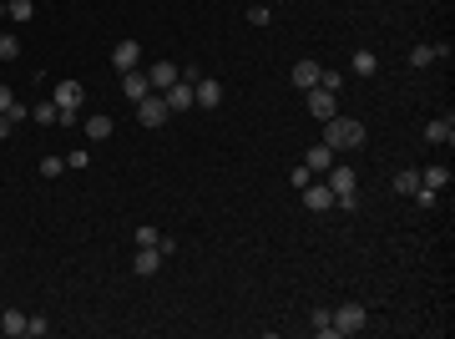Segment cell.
I'll use <instances>...</instances> for the list:
<instances>
[{
    "mask_svg": "<svg viewBox=\"0 0 455 339\" xmlns=\"http://www.w3.org/2000/svg\"><path fill=\"white\" fill-rule=\"evenodd\" d=\"M309 324H314V334H319V339H329V334H334V319H329V309H314V319H309Z\"/></svg>",
    "mask_w": 455,
    "mask_h": 339,
    "instance_id": "obj_25",
    "label": "cell"
},
{
    "mask_svg": "<svg viewBox=\"0 0 455 339\" xmlns=\"http://www.w3.org/2000/svg\"><path fill=\"white\" fill-rule=\"evenodd\" d=\"M425 142H430V147H450V142H455V122H450V117L425 122Z\"/></svg>",
    "mask_w": 455,
    "mask_h": 339,
    "instance_id": "obj_14",
    "label": "cell"
},
{
    "mask_svg": "<svg viewBox=\"0 0 455 339\" xmlns=\"http://www.w3.org/2000/svg\"><path fill=\"white\" fill-rule=\"evenodd\" d=\"M21 56V41L16 36H0V61H16Z\"/></svg>",
    "mask_w": 455,
    "mask_h": 339,
    "instance_id": "obj_28",
    "label": "cell"
},
{
    "mask_svg": "<svg viewBox=\"0 0 455 339\" xmlns=\"http://www.w3.org/2000/svg\"><path fill=\"white\" fill-rule=\"evenodd\" d=\"M289 183H294V188H299V193H304V188H309V183H314V173H309V167H304V162H299V167H294V173H289Z\"/></svg>",
    "mask_w": 455,
    "mask_h": 339,
    "instance_id": "obj_29",
    "label": "cell"
},
{
    "mask_svg": "<svg viewBox=\"0 0 455 339\" xmlns=\"http://www.w3.org/2000/svg\"><path fill=\"white\" fill-rule=\"evenodd\" d=\"M329 319H334V334H359L364 329V304H339V309H329Z\"/></svg>",
    "mask_w": 455,
    "mask_h": 339,
    "instance_id": "obj_5",
    "label": "cell"
},
{
    "mask_svg": "<svg viewBox=\"0 0 455 339\" xmlns=\"http://www.w3.org/2000/svg\"><path fill=\"white\" fill-rule=\"evenodd\" d=\"M86 137H91V142H106V137H111V117H101V111H96V117H86Z\"/></svg>",
    "mask_w": 455,
    "mask_h": 339,
    "instance_id": "obj_21",
    "label": "cell"
},
{
    "mask_svg": "<svg viewBox=\"0 0 455 339\" xmlns=\"http://www.w3.org/2000/svg\"><path fill=\"white\" fill-rule=\"evenodd\" d=\"M193 96H198V106H203V111H213V106H223V81H213V76H198Z\"/></svg>",
    "mask_w": 455,
    "mask_h": 339,
    "instance_id": "obj_8",
    "label": "cell"
},
{
    "mask_svg": "<svg viewBox=\"0 0 455 339\" xmlns=\"http://www.w3.org/2000/svg\"><path fill=\"white\" fill-rule=\"evenodd\" d=\"M304 167H309L314 178H324L329 167H334V147H329V142H314V147L304 152Z\"/></svg>",
    "mask_w": 455,
    "mask_h": 339,
    "instance_id": "obj_7",
    "label": "cell"
},
{
    "mask_svg": "<svg viewBox=\"0 0 455 339\" xmlns=\"http://www.w3.org/2000/svg\"><path fill=\"white\" fill-rule=\"evenodd\" d=\"M157 238H162V233L152 228V223H142V228H137V248H157Z\"/></svg>",
    "mask_w": 455,
    "mask_h": 339,
    "instance_id": "obj_26",
    "label": "cell"
},
{
    "mask_svg": "<svg viewBox=\"0 0 455 339\" xmlns=\"http://www.w3.org/2000/svg\"><path fill=\"white\" fill-rule=\"evenodd\" d=\"M349 66H354V76H374V71H379V56H374V51H354Z\"/></svg>",
    "mask_w": 455,
    "mask_h": 339,
    "instance_id": "obj_20",
    "label": "cell"
},
{
    "mask_svg": "<svg viewBox=\"0 0 455 339\" xmlns=\"http://www.w3.org/2000/svg\"><path fill=\"white\" fill-rule=\"evenodd\" d=\"M324 142L334 147V152H354V147H364V122H349V117H334L324 122Z\"/></svg>",
    "mask_w": 455,
    "mask_h": 339,
    "instance_id": "obj_1",
    "label": "cell"
},
{
    "mask_svg": "<svg viewBox=\"0 0 455 339\" xmlns=\"http://www.w3.org/2000/svg\"><path fill=\"white\" fill-rule=\"evenodd\" d=\"M319 71H324L319 61H294V71H289V81H294L299 91H314V86H319Z\"/></svg>",
    "mask_w": 455,
    "mask_h": 339,
    "instance_id": "obj_12",
    "label": "cell"
},
{
    "mask_svg": "<svg viewBox=\"0 0 455 339\" xmlns=\"http://www.w3.org/2000/svg\"><path fill=\"white\" fill-rule=\"evenodd\" d=\"M415 208H435L440 203V193H430V188H415V198H410Z\"/></svg>",
    "mask_w": 455,
    "mask_h": 339,
    "instance_id": "obj_32",
    "label": "cell"
},
{
    "mask_svg": "<svg viewBox=\"0 0 455 339\" xmlns=\"http://www.w3.org/2000/svg\"><path fill=\"white\" fill-rule=\"evenodd\" d=\"M319 86H324V91H334V96H339V86H344V76H339V71H319Z\"/></svg>",
    "mask_w": 455,
    "mask_h": 339,
    "instance_id": "obj_30",
    "label": "cell"
},
{
    "mask_svg": "<svg viewBox=\"0 0 455 339\" xmlns=\"http://www.w3.org/2000/svg\"><path fill=\"white\" fill-rule=\"evenodd\" d=\"M268 21H273L268 6H253V11H248V26H268Z\"/></svg>",
    "mask_w": 455,
    "mask_h": 339,
    "instance_id": "obj_34",
    "label": "cell"
},
{
    "mask_svg": "<svg viewBox=\"0 0 455 339\" xmlns=\"http://www.w3.org/2000/svg\"><path fill=\"white\" fill-rule=\"evenodd\" d=\"M111 66H117V71L142 66V46H137V41H117V51H111Z\"/></svg>",
    "mask_w": 455,
    "mask_h": 339,
    "instance_id": "obj_11",
    "label": "cell"
},
{
    "mask_svg": "<svg viewBox=\"0 0 455 339\" xmlns=\"http://www.w3.org/2000/svg\"><path fill=\"white\" fill-rule=\"evenodd\" d=\"M66 167H76V173H86V167H91V152H86V147H76V152L66 157Z\"/></svg>",
    "mask_w": 455,
    "mask_h": 339,
    "instance_id": "obj_31",
    "label": "cell"
},
{
    "mask_svg": "<svg viewBox=\"0 0 455 339\" xmlns=\"http://www.w3.org/2000/svg\"><path fill=\"white\" fill-rule=\"evenodd\" d=\"M309 111H314L319 122H329L334 111H339V96H334V91H324V86H314V91H309Z\"/></svg>",
    "mask_w": 455,
    "mask_h": 339,
    "instance_id": "obj_10",
    "label": "cell"
},
{
    "mask_svg": "<svg viewBox=\"0 0 455 339\" xmlns=\"http://www.w3.org/2000/svg\"><path fill=\"white\" fill-rule=\"evenodd\" d=\"M420 188L445 193V188H450V167H440V162H435V167H425V173H420Z\"/></svg>",
    "mask_w": 455,
    "mask_h": 339,
    "instance_id": "obj_17",
    "label": "cell"
},
{
    "mask_svg": "<svg viewBox=\"0 0 455 339\" xmlns=\"http://www.w3.org/2000/svg\"><path fill=\"white\" fill-rule=\"evenodd\" d=\"M167 117H173V111H167V96H162V91H147V96L137 101V122H142V127H162Z\"/></svg>",
    "mask_w": 455,
    "mask_h": 339,
    "instance_id": "obj_4",
    "label": "cell"
},
{
    "mask_svg": "<svg viewBox=\"0 0 455 339\" xmlns=\"http://www.w3.org/2000/svg\"><path fill=\"white\" fill-rule=\"evenodd\" d=\"M61 167H66V157H41V178H61Z\"/></svg>",
    "mask_w": 455,
    "mask_h": 339,
    "instance_id": "obj_27",
    "label": "cell"
},
{
    "mask_svg": "<svg viewBox=\"0 0 455 339\" xmlns=\"http://www.w3.org/2000/svg\"><path fill=\"white\" fill-rule=\"evenodd\" d=\"M6 11H11V21H36V6H31V0H6Z\"/></svg>",
    "mask_w": 455,
    "mask_h": 339,
    "instance_id": "obj_24",
    "label": "cell"
},
{
    "mask_svg": "<svg viewBox=\"0 0 455 339\" xmlns=\"http://www.w3.org/2000/svg\"><path fill=\"white\" fill-rule=\"evenodd\" d=\"M36 122H46V127H61V106H56V101H36Z\"/></svg>",
    "mask_w": 455,
    "mask_h": 339,
    "instance_id": "obj_23",
    "label": "cell"
},
{
    "mask_svg": "<svg viewBox=\"0 0 455 339\" xmlns=\"http://www.w3.org/2000/svg\"><path fill=\"white\" fill-rule=\"evenodd\" d=\"M430 61H435V41H420V46L410 51V66H415V71H425Z\"/></svg>",
    "mask_w": 455,
    "mask_h": 339,
    "instance_id": "obj_22",
    "label": "cell"
},
{
    "mask_svg": "<svg viewBox=\"0 0 455 339\" xmlns=\"http://www.w3.org/2000/svg\"><path fill=\"white\" fill-rule=\"evenodd\" d=\"M147 81H152V91H167V86L178 81V66H173V61H152V66H147Z\"/></svg>",
    "mask_w": 455,
    "mask_h": 339,
    "instance_id": "obj_15",
    "label": "cell"
},
{
    "mask_svg": "<svg viewBox=\"0 0 455 339\" xmlns=\"http://www.w3.org/2000/svg\"><path fill=\"white\" fill-rule=\"evenodd\" d=\"M157 268H162V248H137V258H132V273L152 278Z\"/></svg>",
    "mask_w": 455,
    "mask_h": 339,
    "instance_id": "obj_16",
    "label": "cell"
},
{
    "mask_svg": "<svg viewBox=\"0 0 455 339\" xmlns=\"http://www.w3.org/2000/svg\"><path fill=\"white\" fill-rule=\"evenodd\" d=\"M193 86H198V81H183V76H178L173 86H167V91H162V96H167V111H173V117H178V111H193V106H198V96H193Z\"/></svg>",
    "mask_w": 455,
    "mask_h": 339,
    "instance_id": "obj_6",
    "label": "cell"
},
{
    "mask_svg": "<svg viewBox=\"0 0 455 339\" xmlns=\"http://www.w3.org/2000/svg\"><path fill=\"white\" fill-rule=\"evenodd\" d=\"M324 183L334 188V208H359V178H354V167L334 162L329 173H324Z\"/></svg>",
    "mask_w": 455,
    "mask_h": 339,
    "instance_id": "obj_2",
    "label": "cell"
},
{
    "mask_svg": "<svg viewBox=\"0 0 455 339\" xmlns=\"http://www.w3.org/2000/svg\"><path fill=\"white\" fill-rule=\"evenodd\" d=\"M0 334L21 339V334H26V314H21V309H6V314H0Z\"/></svg>",
    "mask_w": 455,
    "mask_h": 339,
    "instance_id": "obj_18",
    "label": "cell"
},
{
    "mask_svg": "<svg viewBox=\"0 0 455 339\" xmlns=\"http://www.w3.org/2000/svg\"><path fill=\"white\" fill-rule=\"evenodd\" d=\"M56 106H61V127H71V122H81V101H86V86L81 81H56V96H51Z\"/></svg>",
    "mask_w": 455,
    "mask_h": 339,
    "instance_id": "obj_3",
    "label": "cell"
},
{
    "mask_svg": "<svg viewBox=\"0 0 455 339\" xmlns=\"http://www.w3.org/2000/svg\"><path fill=\"white\" fill-rule=\"evenodd\" d=\"M415 188H420V173H415V167L394 173V193H400V198H415Z\"/></svg>",
    "mask_w": 455,
    "mask_h": 339,
    "instance_id": "obj_19",
    "label": "cell"
},
{
    "mask_svg": "<svg viewBox=\"0 0 455 339\" xmlns=\"http://www.w3.org/2000/svg\"><path fill=\"white\" fill-rule=\"evenodd\" d=\"M46 334H51L46 319H26V339H46Z\"/></svg>",
    "mask_w": 455,
    "mask_h": 339,
    "instance_id": "obj_33",
    "label": "cell"
},
{
    "mask_svg": "<svg viewBox=\"0 0 455 339\" xmlns=\"http://www.w3.org/2000/svg\"><path fill=\"white\" fill-rule=\"evenodd\" d=\"M11 106H16V91H11L6 81H0V111H11Z\"/></svg>",
    "mask_w": 455,
    "mask_h": 339,
    "instance_id": "obj_35",
    "label": "cell"
},
{
    "mask_svg": "<svg viewBox=\"0 0 455 339\" xmlns=\"http://www.w3.org/2000/svg\"><path fill=\"white\" fill-rule=\"evenodd\" d=\"M122 91H127L132 101H142V96L152 91V81H147V71H142V66H132V71H122Z\"/></svg>",
    "mask_w": 455,
    "mask_h": 339,
    "instance_id": "obj_13",
    "label": "cell"
},
{
    "mask_svg": "<svg viewBox=\"0 0 455 339\" xmlns=\"http://www.w3.org/2000/svg\"><path fill=\"white\" fill-rule=\"evenodd\" d=\"M304 208H309V213H329V208H334V188H329V183H309V188H304Z\"/></svg>",
    "mask_w": 455,
    "mask_h": 339,
    "instance_id": "obj_9",
    "label": "cell"
}]
</instances>
